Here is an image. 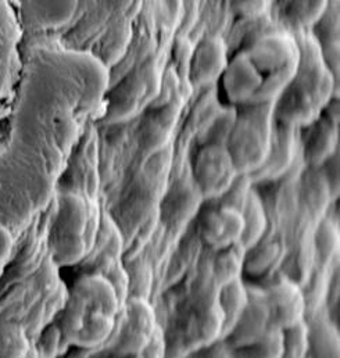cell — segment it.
Instances as JSON below:
<instances>
[{"mask_svg": "<svg viewBox=\"0 0 340 358\" xmlns=\"http://www.w3.org/2000/svg\"><path fill=\"white\" fill-rule=\"evenodd\" d=\"M121 306L114 286L104 275L81 278L60 322L63 341L83 349L100 346L111 336Z\"/></svg>", "mask_w": 340, "mask_h": 358, "instance_id": "1", "label": "cell"}, {"mask_svg": "<svg viewBox=\"0 0 340 358\" xmlns=\"http://www.w3.org/2000/svg\"><path fill=\"white\" fill-rule=\"evenodd\" d=\"M252 106L250 111L238 115L225 143L238 174H255L265 164L271 149L269 104Z\"/></svg>", "mask_w": 340, "mask_h": 358, "instance_id": "2", "label": "cell"}, {"mask_svg": "<svg viewBox=\"0 0 340 358\" xmlns=\"http://www.w3.org/2000/svg\"><path fill=\"white\" fill-rule=\"evenodd\" d=\"M193 176L201 193L214 199L227 193L239 174L225 145L213 143L199 150L193 164Z\"/></svg>", "mask_w": 340, "mask_h": 358, "instance_id": "3", "label": "cell"}, {"mask_svg": "<svg viewBox=\"0 0 340 358\" xmlns=\"http://www.w3.org/2000/svg\"><path fill=\"white\" fill-rule=\"evenodd\" d=\"M152 306L142 297L125 301V314L117 336V352L122 356H138L157 331Z\"/></svg>", "mask_w": 340, "mask_h": 358, "instance_id": "4", "label": "cell"}, {"mask_svg": "<svg viewBox=\"0 0 340 358\" xmlns=\"http://www.w3.org/2000/svg\"><path fill=\"white\" fill-rule=\"evenodd\" d=\"M265 292L257 287H248V304L236 325L227 336V343L236 349H245L260 342L272 331Z\"/></svg>", "mask_w": 340, "mask_h": 358, "instance_id": "5", "label": "cell"}, {"mask_svg": "<svg viewBox=\"0 0 340 358\" xmlns=\"http://www.w3.org/2000/svg\"><path fill=\"white\" fill-rule=\"evenodd\" d=\"M264 292L272 328L283 331L304 321L306 297L297 283L283 278Z\"/></svg>", "mask_w": 340, "mask_h": 358, "instance_id": "6", "label": "cell"}, {"mask_svg": "<svg viewBox=\"0 0 340 358\" xmlns=\"http://www.w3.org/2000/svg\"><path fill=\"white\" fill-rule=\"evenodd\" d=\"M246 53L262 77L300 62V49L296 41L285 34H271L260 38Z\"/></svg>", "mask_w": 340, "mask_h": 358, "instance_id": "7", "label": "cell"}, {"mask_svg": "<svg viewBox=\"0 0 340 358\" xmlns=\"http://www.w3.org/2000/svg\"><path fill=\"white\" fill-rule=\"evenodd\" d=\"M221 78L225 93L234 104H252L264 81L246 52L228 60Z\"/></svg>", "mask_w": 340, "mask_h": 358, "instance_id": "8", "label": "cell"}, {"mask_svg": "<svg viewBox=\"0 0 340 358\" xmlns=\"http://www.w3.org/2000/svg\"><path fill=\"white\" fill-rule=\"evenodd\" d=\"M228 64L227 45L221 36H207L193 53L190 78L197 87H206L220 78Z\"/></svg>", "mask_w": 340, "mask_h": 358, "instance_id": "9", "label": "cell"}, {"mask_svg": "<svg viewBox=\"0 0 340 358\" xmlns=\"http://www.w3.org/2000/svg\"><path fill=\"white\" fill-rule=\"evenodd\" d=\"M218 304L221 311V335L227 338L248 304V287L241 279L222 286Z\"/></svg>", "mask_w": 340, "mask_h": 358, "instance_id": "10", "label": "cell"}, {"mask_svg": "<svg viewBox=\"0 0 340 358\" xmlns=\"http://www.w3.org/2000/svg\"><path fill=\"white\" fill-rule=\"evenodd\" d=\"M290 128V125H286L276 132L272 131L268 159L255 174L261 173V176L271 177L283 173L289 167L295 149V141Z\"/></svg>", "mask_w": 340, "mask_h": 358, "instance_id": "11", "label": "cell"}, {"mask_svg": "<svg viewBox=\"0 0 340 358\" xmlns=\"http://www.w3.org/2000/svg\"><path fill=\"white\" fill-rule=\"evenodd\" d=\"M246 250L241 245H235L220 252L214 263V279L220 287L241 279V272L245 266Z\"/></svg>", "mask_w": 340, "mask_h": 358, "instance_id": "12", "label": "cell"}, {"mask_svg": "<svg viewBox=\"0 0 340 358\" xmlns=\"http://www.w3.org/2000/svg\"><path fill=\"white\" fill-rule=\"evenodd\" d=\"M32 345L15 324H0V358H28Z\"/></svg>", "mask_w": 340, "mask_h": 358, "instance_id": "13", "label": "cell"}, {"mask_svg": "<svg viewBox=\"0 0 340 358\" xmlns=\"http://www.w3.org/2000/svg\"><path fill=\"white\" fill-rule=\"evenodd\" d=\"M246 204H248L246 211L243 213L246 229H245V235L242 238L241 246L248 252L249 249L257 246V243L260 242L267 222H265V214H264L262 206L253 192L248 196Z\"/></svg>", "mask_w": 340, "mask_h": 358, "instance_id": "14", "label": "cell"}, {"mask_svg": "<svg viewBox=\"0 0 340 358\" xmlns=\"http://www.w3.org/2000/svg\"><path fill=\"white\" fill-rule=\"evenodd\" d=\"M282 358H307L310 355V329L306 321L281 331Z\"/></svg>", "mask_w": 340, "mask_h": 358, "instance_id": "15", "label": "cell"}, {"mask_svg": "<svg viewBox=\"0 0 340 358\" xmlns=\"http://www.w3.org/2000/svg\"><path fill=\"white\" fill-rule=\"evenodd\" d=\"M200 231H201L203 241L211 249H215V250L221 252V250H225V249L231 248L228 241H227L224 221H222V217H221L218 210L210 211L204 215V218L201 221Z\"/></svg>", "mask_w": 340, "mask_h": 358, "instance_id": "16", "label": "cell"}, {"mask_svg": "<svg viewBox=\"0 0 340 358\" xmlns=\"http://www.w3.org/2000/svg\"><path fill=\"white\" fill-rule=\"evenodd\" d=\"M239 352H243L241 358H282V334L279 329H272L260 342Z\"/></svg>", "mask_w": 340, "mask_h": 358, "instance_id": "17", "label": "cell"}, {"mask_svg": "<svg viewBox=\"0 0 340 358\" xmlns=\"http://www.w3.org/2000/svg\"><path fill=\"white\" fill-rule=\"evenodd\" d=\"M218 211L224 221L225 235L229 246L232 248L235 245H241L242 238L245 235V229H246L243 213L234 206H224Z\"/></svg>", "mask_w": 340, "mask_h": 358, "instance_id": "18", "label": "cell"}, {"mask_svg": "<svg viewBox=\"0 0 340 358\" xmlns=\"http://www.w3.org/2000/svg\"><path fill=\"white\" fill-rule=\"evenodd\" d=\"M279 249L275 243L264 245L261 248H252L245 256V266L250 273H262L271 267L274 260L278 257Z\"/></svg>", "mask_w": 340, "mask_h": 358, "instance_id": "19", "label": "cell"}, {"mask_svg": "<svg viewBox=\"0 0 340 358\" xmlns=\"http://www.w3.org/2000/svg\"><path fill=\"white\" fill-rule=\"evenodd\" d=\"M292 4L293 15L302 25L316 22L328 8L327 1H295Z\"/></svg>", "mask_w": 340, "mask_h": 358, "instance_id": "20", "label": "cell"}, {"mask_svg": "<svg viewBox=\"0 0 340 358\" xmlns=\"http://www.w3.org/2000/svg\"><path fill=\"white\" fill-rule=\"evenodd\" d=\"M139 358H164L166 356V339L160 328L155 332L145 349L138 355Z\"/></svg>", "mask_w": 340, "mask_h": 358, "instance_id": "21", "label": "cell"}, {"mask_svg": "<svg viewBox=\"0 0 340 358\" xmlns=\"http://www.w3.org/2000/svg\"><path fill=\"white\" fill-rule=\"evenodd\" d=\"M234 10L246 18H257L268 8V1H234Z\"/></svg>", "mask_w": 340, "mask_h": 358, "instance_id": "22", "label": "cell"}, {"mask_svg": "<svg viewBox=\"0 0 340 358\" xmlns=\"http://www.w3.org/2000/svg\"><path fill=\"white\" fill-rule=\"evenodd\" d=\"M10 70H11V59L0 53V99H3L8 92V87L11 83Z\"/></svg>", "mask_w": 340, "mask_h": 358, "instance_id": "23", "label": "cell"}, {"mask_svg": "<svg viewBox=\"0 0 340 358\" xmlns=\"http://www.w3.org/2000/svg\"><path fill=\"white\" fill-rule=\"evenodd\" d=\"M203 358H232L229 356L228 350H225L222 346L213 348Z\"/></svg>", "mask_w": 340, "mask_h": 358, "instance_id": "24", "label": "cell"}, {"mask_svg": "<svg viewBox=\"0 0 340 358\" xmlns=\"http://www.w3.org/2000/svg\"><path fill=\"white\" fill-rule=\"evenodd\" d=\"M307 358H313V357H311V356H309V357H307Z\"/></svg>", "mask_w": 340, "mask_h": 358, "instance_id": "25", "label": "cell"}, {"mask_svg": "<svg viewBox=\"0 0 340 358\" xmlns=\"http://www.w3.org/2000/svg\"><path fill=\"white\" fill-rule=\"evenodd\" d=\"M39 358H41V357H39Z\"/></svg>", "mask_w": 340, "mask_h": 358, "instance_id": "26", "label": "cell"}]
</instances>
